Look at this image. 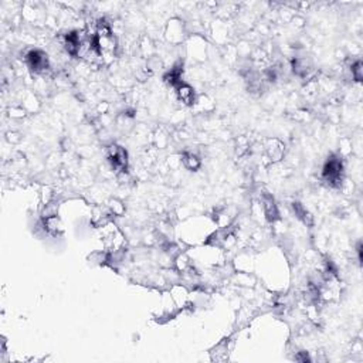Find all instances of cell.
<instances>
[{"mask_svg":"<svg viewBox=\"0 0 363 363\" xmlns=\"http://www.w3.org/2000/svg\"><path fill=\"white\" fill-rule=\"evenodd\" d=\"M291 67H292V71L295 73L296 76L302 77V78L312 71V64L306 57H296L295 60H292Z\"/></svg>","mask_w":363,"mask_h":363,"instance_id":"cell-6","label":"cell"},{"mask_svg":"<svg viewBox=\"0 0 363 363\" xmlns=\"http://www.w3.org/2000/svg\"><path fill=\"white\" fill-rule=\"evenodd\" d=\"M352 77L356 81H362L363 78V64L362 61H356L352 66Z\"/></svg>","mask_w":363,"mask_h":363,"instance_id":"cell-13","label":"cell"},{"mask_svg":"<svg viewBox=\"0 0 363 363\" xmlns=\"http://www.w3.org/2000/svg\"><path fill=\"white\" fill-rule=\"evenodd\" d=\"M292 210L295 213L296 219L301 220L305 226L311 227V226L314 224V217H312V214L306 210L305 207H304L299 201H294V203H292Z\"/></svg>","mask_w":363,"mask_h":363,"instance_id":"cell-9","label":"cell"},{"mask_svg":"<svg viewBox=\"0 0 363 363\" xmlns=\"http://www.w3.org/2000/svg\"><path fill=\"white\" fill-rule=\"evenodd\" d=\"M296 361H301V362H311V358L308 356V354H304V355H296L295 356Z\"/></svg>","mask_w":363,"mask_h":363,"instance_id":"cell-15","label":"cell"},{"mask_svg":"<svg viewBox=\"0 0 363 363\" xmlns=\"http://www.w3.org/2000/svg\"><path fill=\"white\" fill-rule=\"evenodd\" d=\"M44 229L47 230L50 234L57 236L63 231V224H61V221L57 216L54 214V216H48L44 219Z\"/></svg>","mask_w":363,"mask_h":363,"instance_id":"cell-11","label":"cell"},{"mask_svg":"<svg viewBox=\"0 0 363 363\" xmlns=\"http://www.w3.org/2000/svg\"><path fill=\"white\" fill-rule=\"evenodd\" d=\"M26 63L31 71L34 73H44L48 68V57L46 53L40 50H31L26 56Z\"/></svg>","mask_w":363,"mask_h":363,"instance_id":"cell-3","label":"cell"},{"mask_svg":"<svg viewBox=\"0 0 363 363\" xmlns=\"http://www.w3.org/2000/svg\"><path fill=\"white\" fill-rule=\"evenodd\" d=\"M182 73H183V66L179 63V64H176L173 68H171V71L165 76V81L176 88L179 84L183 83L182 81Z\"/></svg>","mask_w":363,"mask_h":363,"instance_id":"cell-10","label":"cell"},{"mask_svg":"<svg viewBox=\"0 0 363 363\" xmlns=\"http://www.w3.org/2000/svg\"><path fill=\"white\" fill-rule=\"evenodd\" d=\"M263 209H264V214L266 219L271 223H274L275 220L279 219V213H278L277 203L274 200V197L268 193L263 194Z\"/></svg>","mask_w":363,"mask_h":363,"instance_id":"cell-4","label":"cell"},{"mask_svg":"<svg viewBox=\"0 0 363 363\" xmlns=\"http://www.w3.org/2000/svg\"><path fill=\"white\" fill-rule=\"evenodd\" d=\"M342 175H344V165L339 158L332 156L324 166L322 178L325 179L331 186H341L342 183Z\"/></svg>","mask_w":363,"mask_h":363,"instance_id":"cell-1","label":"cell"},{"mask_svg":"<svg viewBox=\"0 0 363 363\" xmlns=\"http://www.w3.org/2000/svg\"><path fill=\"white\" fill-rule=\"evenodd\" d=\"M111 209L114 211V214H122L124 213V206H122L121 201L118 200L111 201Z\"/></svg>","mask_w":363,"mask_h":363,"instance_id":"cell-14","label":"cell"},{"mask_svg":"<svg viewBox=\"0 0 363 363\" xmlns=\"http://www.w3.org/2000/svg\"><path fill=\"white\" fill-rule=\"evenodd\" d=\"M358 258H359V263H362L363 260V256H362V243H359L358 244Z\"/></svg>","mask_w":363,"mask_h":363,"instance_id":"cell-16","label":"cell"},{"mask_svg":"<svg viewBox=\"0 0 363 363\" xmlns=\"http://www.w3.org/2000/svg\"><path fill=\"white\" fill-rule=\"evenodd\" d=\"M176 94H178V98L183 101L186 105H191L194 104V91L189 84L186 83H182L179 86L176 87Z\"/></svg>","mask_w":363,"mask_h":363,"instance_id":"cell-8","label":"cell"},{"mask_svg":"<svg viewBox=\"0 0 363 363\" xmlns=\"http://www.w3.org/2000/svg\"><path fill=\"white\" fill-rule=\"evenodd\" d=\"M266 152L272 162H277L284 155V145L281 144L278 139H270L267 142V146H266Z\"/></svg>","mask_w":363,"mask_h":363,"instance_id":"cell-7","label":"cell"},{"mask_svg":"<svg viewBox=\"0 0 363 363\" xmlns=\"http://www.w3.org/2000/svg\"><path fill=\"white\" fill-rule=\"evenodd\" d=\"M64 44H66L68 54H71V56L80 54V50H81V46H83V40H81L80 33L78 31H71V33L66 34Z\"/></svg>","mask_w":363,"mask_h":363,"instance_id":"cell-5","label":"cell"},{"mask_svg":"<svg viewBox=\"0 0 363 363\" xmlns=\"http://www.w3.org/2000/svg\"><path fill=\"white\" fill-rule=\"evenodd\" d=\"M182 162L189 171H197L200 168V159L190 152H184L182 155Z\"/></svg>","mask_w":363,"mask_h":363,"instance_id":"cell-12","label":"cell"},{"mask_svg":"<svg viewBox=\"0 0 363 363\" xmlns=\"http://www.w3.org/2000/svg\"><path fill=\"white\" fill-rule=\"evenodd\" d=\"M108 161L111 162V166L118 172H126L128 169V153L124 148L118 145H111L108 148Z\"/></svg>","mask_w":363,"mask_h":363,"instance_id":"cell-2","label":"cell"}]
</instances>
